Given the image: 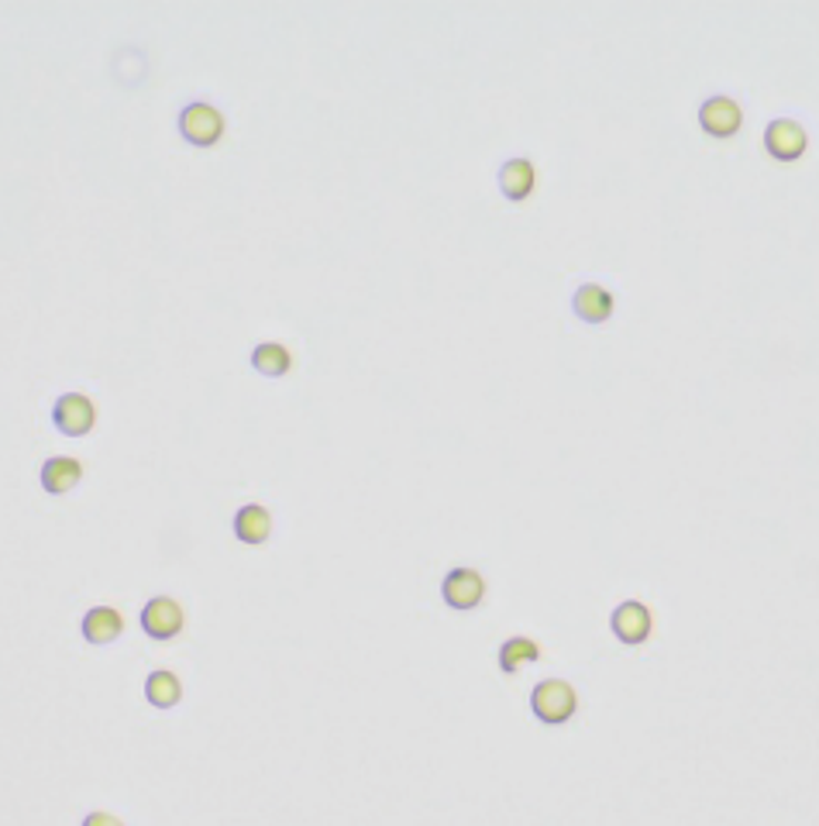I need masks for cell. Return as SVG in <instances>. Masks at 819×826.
I'll list each match as a JSON object with an SVG mask.
<instances>
[{
	"instance_id": "13",
	"label": "cell",
	"mask_w": 819,
	"mask_h": 826,
	"mask_svg": "<svg viewBox=\"0 0 819 826\" xmlns=\"http://www.w3.org/2000/svg\"><path fill=\"white\" fill-rule=\"evenodd\" d=\"M533 183H538V169H533L530 159H507L500 166V190L507 200H527L533 193Z\"/></svg>"
},
{
	"instance_id": "16",
	"label": "cell",
	"mask_w": 819,
	"mask_h": 826,
	"mask_svg": "<svg viewBox=\"0 0 819 826\" xmlns=\"http://www.w3.org/2000/svg\"><path fill=\"white\" fill-rule=\"evenodd\" d=\"M252 366H256V372H262L269 379L287 376L293 369V351L282 341H262L252 348Z\"/></svg>"
},
{
	"instance_id": "14",
	"label": "cell",
	"mask_w": 819,
	"mask_h": 826,
	"mask_svg": "<svg viewBox=\"0 0 819 826\" xmlns=\"http://www.w3.org/2000/svg\"><path fill=\"white\" fill-rule=\"evenodd\" d=\"M146 699H149L156 709H172V706H180V699H183V681H180V675L169 671V668H156V671L146 678Z\"/></svg>"
},
{
	"instance_id": "12",
	"label": "cell",
	"mask_w": 819,
	"mask_h": 826,
	"mask_svg": "<svg viewBox=\"0 0 819 826\" xmlns=\"http://www.w3.org/2000/svg\"><path fill=\"white\" fill-rule=\"evenodd\" d=\"M234 537L244 545H266L272 537V514L262 502H244L234 514Z\"/></svg>"
},
{
	"instance_id": "11",
	"label": "cell",
	"mask_w": 819,
	"mask_h": 826,
	"mask_svg": "<svg viewBox=\"0 0 819 826\" xmlns=\"http://www.w3.org/2000/svg\"><path fill=\"white\" fill-rule=\"evenodd\" d=\"M80 634L90 644H114L124 634V617L118 606H93L80 620Z\"/></svg>"
},
{
	"instance_id": "4",
	"label": "cell",
	"mask_w": 819,
	"mask_h": 826,
	"mask_svg": "<svg viewBox=\"0 0 819 826\" xmlns=\"http://www.w3.org/2000/svg\"><path fill=\"white\" fill-rule=\"evenodd\" d=\"M52 420L66 438H83L97 424V407L87 392H62L52 407Z\"/></svg>"
},
{
	"instance_id": "1",
	"label": "cell",
	"mask_w": 819,
	"mask_h": 826,
	"mask_svg": "<svg viewBox=\"0 0 819 826\" xmlns=\"http://www.w3.org/2000/svg\"><path fill=\"white\" fill-rule=\"evenodd\" d=\"M579 709V693L568 678H545L530 693V713L548 727H561L576 716Z\"/></svg>"
},
{
	"instance_id": "2",
	"label": "cell",
	"mask_w": 819,
	"mask_h": 826,
	"mask_svg": "<svg viewBox=\"0 0 819 826\" xmlns=\"http://www.w3.org/2000/svg\"><path fill=\"white\" fill-rule=\"evenodd\" d=\"M180 135L197 149H210L224 138V115L207 100H193L180 111Z\"/></svg>"
},
{
	"instance_id": "15",
	"label": "cell",
	"mask_w": 819,
	"mask_h": 826,
	"mask_svg": "<svg viewBox=\"0 0 819 826\" xmlns=\"http://www.w3.org/2000/svg\"><path fill=\"white\" fill-rule=\"evenodd\" d=\"M496 661H500V671L503 675H513V671H520L523 665H533V661H541V644L538 640H530V637H507L503 644H500V655H496Z\"/></svg>"
},
{
	"instance_id": "5",
	"label": "cell",
	"mask_w": 819,
	"mask_h": 826,
	"mask_svg": "<svg viewBox=\"0 0 819 826\" xmlns=\"http://www.w3.org/2000/svg\"><path fill=\"white\" fill-rule=\"evenodd\" d=\"M441 599H445L451 609H476V606L486 599V579H482V571L466 568V565L451 568L448 576L441 579Z\"/></svg>"
},
{
	"instance_id": "3",
	"label": "cell",
	"mask_w": 819,
	"mask_h": 826,
	"mask_svg": "<svg viewBox=\"0 0 819 826\" xmlns=\"http://www.w3.org/2000/svg\"><path fill=\"white\" fill-rule=\"evenodd\" d=\"M187 614L183 606L176 603L172 596H152L146 606H141V630H146L152 640H172L183 634Z\"/></svg>"
},
{
	"instance_id": "7",
	"label": "cell",
	"mask_w": 819,
	"mask_h": 826,
	"mask_svg": "<svg viewBox=\"0 0 819 826\" xmlns=\"http://www.w3.org/2000/svg\"><path fill=\"white\" fill-rule=\"evenodd\" d=\"M610 627H613V634H617L620 644H630V648H637V644H645L651 637L655 617H651V609L640 603V599H627V603H620L613 609Z\"/></svg>"
},
{
	"instance_id": "6",
	"label": "cell",
	"mask_w": 819,
	"mask_h": 826,
	"mask_svg": "<svg viewBox=\"0 0 819 826\" xmlns=\"http://www.w3.org/2000/svg\"><path fill=\"white\" fill-rule=\"evenodd\" d=\"M765 149L778 159V162H796L806 156L809 149V135L799 121L792 118H778L765 128Z\"/></svg>"
},
{
	"instance_id": "10",
	"label": "cell",
	"mask_w": 819,
	"mask_h": 826,
	"mask_svg": "<svg viewBox=\"0 0 819 826\" xmlns=\"http://www.w3.org/2000/svg\"><path fill=\"white\" fill-rule=\"evenodd\" d=\"M83 479V461L73 455H52L42 461V489L52 496H66L69 489H77Z\"/></svg>"
},
{
	"instance_id": "8",
	"label": "cell",
	"mask_w": 819,
	"mask_h": 826,
	"mask_svg": "<svg viewBox=\"0 0 819 826\" xmlns=\"http://www.w3.org/2000/svg\"><path fill=\"white\" fill-rule=\"evenodd\" d=\"M699 125H702L706 135H713V138H733L740 131V125H743V111H740V103L733 97L717 93V97L702 100Z\"/></svg>"
},
{
	"instance_id": "17",
	"label": "cell",
	"mask_w": 819,
	"mask_h": 826,
	"mask_svg": "<svg viewBox=\"0 0 819 826\" xmlns=\"http://www.w3.org/2000/svg\"><path fill=\"white\" fill-rule=\"evenodd\" d=\"M80 826H124V819H118L114 813H103V809H97V813H87Z\"/></svg>"
},
{
	"instance_id": "9",
	"label": "cell",
	"mask_w": 819,
	"mask_h": 826,
	"mask_svg": "<svg viewBox=\"0 0 819 826\" xmlns=\"http://www.w3.org/2000/svg\"><path fill=\"white\" fill-rule=\"evenodd\" d=\"M572 310H576L579 320H586V325H602V320L613 317L617 300H613V293L607 290V286L586 282V286H579L576 297H572Z\"/></svg>"
}]
</instances>
